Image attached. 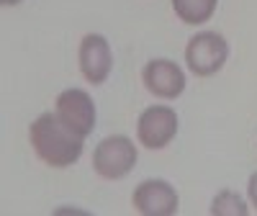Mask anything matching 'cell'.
Listing matches in <instances>:
<instances>
[{
	"instance_id": "6da1fadb",
	"label": "cell",
	"mask_w": 257,
	"mask_h": 216,
	"mask_svg": "<svg viewBox=\"0 0 257 216\" xmlns=\"http://www.w3.org/2000/svg\"><path fill=\"white\" fill-rule=\"evenodd\" d=\"M29 137H31V147L41 162H47L49 167H70L82 157V139L75 132H70L64 126L57 114H41L31 129H29Z\"/></svg>"
},
{
	"instance_id": "7a4b0ae2",
	"label": "cell",
	"mask_w": 257,
	"mask_h": 216,
	"mask_svg": "<svg viewBox=\"0 0 257 216\" xmlns=\"http://www.w3.org/2000/svg\"><path fill=\"white\" fill-rule=\"evenodd\" d=\"M229 59V41L216 31H201L190 36L185 47V64L193 75L211 77L216 75Z\"/></svg>"
},
{
	"instance_id": "3957f363",
	"label": "cell",
	"mask_w": 257,
	"mask_h": 216,
	"mask_svg": "<svg viewBox=\"0 0 257 216\" xmlns=\"http://www.w3.org/2000/svg\"><path fill=\"white\" fill-rule=\"evenodd\" d=\"M137 165V144L128 137H105L93 152V167L105 180H121Z\"/></svg>"
},
{
	"instance_id": "277c9868",
	"label": "cell",
	"mask_w": 257,
	"mask_h": 216,
	"mask_svg": "<svg viewBox=\"0 0 257 216\" xmlns=\"http://www.w3.org/2000/svg\"><path fill=\"white\" fill-rule=\"evenodd\" d=\"M57 119L75 132L77 137H90L95 129V103L90 93H85L80 88H67L57 95Z\"/></svg>"
},
{
	"instance_id": "5b68a950",
	"label": "cell",
	"mask_w": 257,
	"mask_h": 216,
	"mask_svg": "<svg viewBox=\"0 0 257 216\" xmlns=\"http://www.w3.org/2000/svg\"><path fill=\"white\" fill-rule=\"evenodd\" d=\"M178 114L170 105H149L137 121L139 144L147 149H165L178 134Z\"/></svg>"
},
{
	"instance_id": "8992f818",
	"label": "cell",
	"mask_w": 257,
	"mask_h": 216,
	"mask_svg": "<svg viewBox=\"0 0 257 216\" xmlns=\"http://www.w3.org/2000/svg\"><path fill=\"white\" fill-rule=\"evenodd\" d=\"M144 88L165 100H175L185 90V72L180 70V64L173 59H152L144 64L142 70Z\"/></svg>"
},
{
	"instance_id": "52a82bcc",
	"label": "cell",
	"mask_w": 257,
	"mask_h": 216,
	"mask_svg": "<svg viewBox=\"0 0 257 216\" xmlns=\"http://www.w3.org/2000/svg\"><path fill=\"white\" fill-rule=\"evenodd\" d=\"M80 72L82 77L93 82V85H103L111 75V67H113V54H111V47L105 36L100 34H88L82 41H80Z\"/></svg>"
},
{
	"instance_id": "ba28073f",
	"label": "cell",
	"mask_w": 257,
	"mask_h": 216,
	"mask_svg": "<svg viewBox=\"0 0 257 216\" xmlns=\"http://www.w3.org/2000/svg\"><path fill=\"white\" fill-rule=\"evenodd\" d=\"M134 208L144 216H173L178 211V193L165 180H144L134 190Z\"/></svg>"
},
{
	"instance_id": "9c48e42d",
	"label": "cell",
	"mask_w": 257,
	"mask_h": 216,
	"mask_svg": "<svg viewBox=\"0 0 257 216\" xmlns=\"http://www.w3.org/2000/svg\"><path fill=\"white\" fill-rule=\"evenodd\" d=\"M219 0H173V11L188 26H201L216 13Z\"/></svg>"
},
{
	"instance_id": "30bf717a",
	"label": "cell",
	"mask_w": 257,
	"mask_h": 216,
	"mask_svg": "<svg viewBox=\"0 0 257 216\" xmlns=\"http://www.w3.org/2000/svg\"><path fill=\"white\" fill-rule=\"evenodd\" d=\"M247 203L242 201L239 193L234 190H221L216 193V198L211 203V213L213 216H247Z\"/></svg>"
},
{
	"instance_id": "8fae6325",
	"label": "cell",
	"mask_w": 257,
	"mask_h": 216,
	"mask_svg": "<svg viewBox=\"0 0 257 216\" xmlns=\"http://www.w3.org/2000/svg\"><path fill=\"white\" fill-rule=\"evenodd\" d=\"M247 196H249V203L257 208V172H252V178L247 183Z\"/></svg>"
},
{
	"instance_id": "7c38bea8",
	"label": "cell",
	"mask_w": 257,
	"mask_h": 216,
	"mask_svg": "<svg viewBox=\"0 0 257 216\" xmlns=\"http://www.w3.org/2000/svg\"><path fill=\"white\" fill-rule=\"evenodd\" d=\"M21 0H3V6H18Z\"/></svg>"
}]
</instances>
